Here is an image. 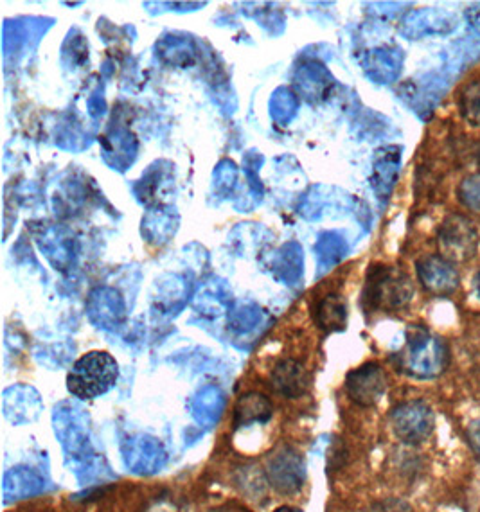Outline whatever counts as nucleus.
Returning <instances> with one entry per match:
<instances>
[{
    "label": "nucleus",
    "instance_id": "c85d7f7f",
    "mask_svg": "<svg viewBox=\"0 0 480 512\" xmlns=\"http://www.w3.org/2000/svg\"><path fill=\"white\" fill-rule=\"evenodd\" d=\"M459 112L466 123L480 128V80L464 87L459 96Z\"/></svg>",
    "mask_w": 480,
    "mask_h": 512
},
{
    "label": "nucleus",
    "instance_id": "9b49d317",
    "mask_svg": "<svg viewBox=\"0 0 480 512\" xmlns=\"http://www.w3.org/2000/svg\"><path fill=\"white\" fill-rule=\"evenodd\" d=\"M123 459L126 468L137 475H153L166 464V451L155 437L150 435H132L123 446Z\"/></svg>",
    "mask_w": 480,
    "mask_h": 512
},
{
    "label": "nucleus",
    "instance_id": "5701e85b",
    "mask_svg": "<svg viewBox=\"0 0 480 512\" xmlns=\"http://www.w3.org/2000/svg\"><path fill=\"white\" fill-rule=\"evenodd\" d=\"M157 56L168 65L186 69L196 62V49L186 36H164L157 42Z\"/></svg>",
    "mask_w": 480,
    "mask_h": 512
},
{
    "label": "nucleus",
    "instance_id": "ddd939ff",
    "mask_svg": "<svg viewBox=\"0 0 480 512\" xmlns=\"http://www.w3.org/2000/svg\"><path fill=\"white\" fill-rule=\"evenodd\" d=\"M44 410L38 390L29 385H13L2 394V412L9 423L27 424L36 421Z\"/></svg>",
    "mask_w": 480,
    "mask_h": 512
},
{
    "label": "nucleus",
    "instance_id": "1a4fd4ad",
    "mask_svg": "<svg viewBox=\"0 0 480 512\" xmlns=\"http://www.w3.org/2000/svg\"><path fill=\"white\" fill-rule=\"evenodd\" d=\"M87 317L98 329L117 331L126 322V306L121 293L110 286H98L87 299Z\"/></svg>",
    "mask_w": 480,
    "mask_h": 512
},
{
    "label": "nucleus",
    "instance_id": "c9c22d12",
    "mask_svg": "<svg viewBox=\"0 0 480 512\" xmlns=\"http://www.w3.org/2000/svg\"><path fill=\"white\" fill-rule=\"evenodd\" d=\"M274 512H303L301 509H297V507H290V505H283V507H279Z\"/></svg>",
    "mask_w": 480,
    "mask_h": 512
},
{
    "label": "nucleus",
    "instance_id": "a211bd4d",
    "mask_svg": "<svg viewBox=\"0 0 480 512\" xmlns=\"http://www.w3.org/2000/svg\"><path fill=\"white\" fill-rule=\"evenodd\" d=\"M270 272L279 283L295 286L304 275V250L297 241L285 243L270 259Z\"/></svg>",
    "mask_w": 480,
    "mask_h": 512
},
{
    "label": "nucleus",
    "instance_id": "f8f14e48",
    "mask_svg": "<svg viewBox=\"0 0 480 512\" xmlns=\"http://www.w3.org/2000/svg\"><path fill=\"white\" fill-rule=\"evenodd\" d=\"M36 245L56 270L65 272L74 265L76 239L71 230L58 227V225L44 227L36 234Z\"/></svg>",
    "mask_w": 480,
    "mask_h": 512
},
{
    "label": "nucleus",
    "instance_id": "39448f33",
    "mask_svg": "<svg viewBox=\"0 0 480 512\" xmlns=\"http://www.w3.org/2000/svg\"><path fill=\"white\" fill-rule=\"evenodd\" d=\"M391 426L394 435L407 446L428 441L436 430V414L421 399H412L392 408Z\"/></svg>",
    "mask_w": 480,
    "mask_h": 512
},
{
    "label": "nucleus",
    "instance_id": "c756f323",
    "mask_svg": "<svg viewBox=\"0 0 480 512\" xmlns=\"http://www.w3.org/2000/svg\"><path fill=\"white\" fill-rule=\"evenodd\" d=\"M457 198L466 211L480 216V173H472L461 180L457 186Z\"/></svg>",
    "mask_w": 480,
    "mask_h": 512
},
{
    "label": "nucleus",
    "instance_id": "a878e982",
    "mask_svg": "<svg viewBox=\"0 0 480 512\" xmlns=\"http://www.w3.org/2000/svg\"><path fill=\"white\" fill-rule=\"evenodd\" d=\"M268 108H270V117L274 123L279 126H288L299 112V98L294 90L279 87L274 90Z\"/></svg>",
    "mask_w": 480,
    "mask_h": 512
},
{
    "label": "nucleus",
    "instance_id": "412c9836",
    "mask_svg": "<svg viewBox=\"0 0 480 512\" xmlns=\"http://www.w3.org/2000/svg\"><path fill=\"white\" fill-rule=\"evenodd\" d=\"M272 403L259 392L243 394L234 407V426L245 428L250 424H263L272 417Z\"/></svg>",
    "mask_w": 480,
    "mask_h": 512
},
{
    "label": "nucleus",
    "instance_id": "7c9ffc66",
    "mask_svg": "<svg viewBox=\"0 0 480 512\" xmlns=\"http://www.w3.org/2000/svg\"><path fill=\"white\" fill-rule=\"evenodd\" d=\"M225 301H227V297L223 295L222 290L216 284H211V286H205L204 290L196 295L195 308L204 309V313L213 311L218 315L222 311Z\"/></svg>",
    "mask_w": 480,
    "mask_h": 512
},
{
    "label": "nucleus",
    "instance_id": "6ab92c4d",
    "mask_svg": "<svg viewBox=\"0 0 480 512\" xmlns=\"http://www.w3.org/2000/svg\"><path fill=\"white\" fill-rule=\"evenodd\" d=\"M45 489V480L36 471L27 468H13L4 475L2 495L6 502L24 500L40 495Z\"/></svg>",
    "mask_w": 480,
    "mask_h": 512
},
{
    "label": "nucleus",
    "instance_id": "393cba45",
    "mask_svg": "<svg viewBox=\"0 0 480 512\" xmlns=\"http://www.w3.org/2000/svg\"><path fill=\"white\" fill-rule=\"evenodd\" d=\"M261 318L263 309L254 302L238 301L229 306V329L238 335L254 331L259 326Z\"/></svg>",
    "mask_w": 480,
    "mask_h": 512
},
{
    "label": "nucleus",
    "instance_id": "b1692460",
    "mask_svg": "<svg viewBox=\"0 0 480 512\" xmlns=\"http://www.w3.org/2000/svg\"><path fill=\"white\" fill-rule=\"evenodd\" d=\"M346 241L337 232H322L315 243V257L319 263V274L338 265L346 256Z\"/></svg>",
    "mask_w": 480,
    "mask_h": 512
},
{
    "label": "nucleus",
    "instance_id": "20e7f679",
    "mask_svg": "<svg viewBox=\"0 0 480 512\" xmlns=\"http://www.w3.org/2000/svg\"><path fill=\"white\" fill-rule=\"evenodd\" d=\"M437 247L450 263H468L479 250V230L468 216L448 214L437 232Z\"/></svg>",
    "mask_w": 480,
    "mask_h": 512
},
{
    "label": "nucleus",
    "instance_id": "bb28decb",
    "mask_svg": "<svg viewBox=\"0 0 480 512\" xmlns=\"http://www.w3.org/2000/svg\"><path fill=\"white\" fill-rule=\"evenodd\" d=\"M160 166H162V162H157V164L150 166V169L146 171V175H143V178L135 184V198L141 204L150 205V207L153 204L159 205L157 204V200H159L157 196H159L162 182L166 180V169L160 168Z\"/></svg>",
    "mask_w": 480,
    "mask_h": 512
},
{
    "label": "nucleus",
    "instance_id": "72a5a7b5",
    "mask_svg": "<svg viewBox=\"0 0 480 512\" xmlns=\"http://www.w3.org/2000/svg\"><path fill=\"white\" fill-rule=\"evenodd\" d=\"M87 106H89V114L92 117H101V115L105 114V110H107L105 99H103V96H99V94L90 96Z\"/></svg>",
    "mask_w": 480,
    "mask_h": 512
},
{
    "label": "nucleus",
    "instance_id": "0eeeda50",
    "mask_svg": "<svg viewBox=\"0 0 480 512\" xmlns=\"http://www.w3.org/2000/svg\"><path fill=\"white\" fill-rule=\"evenodd\" d=\"M53 423L54 432L62 442L63 448L71 455L80 457L78 453L87 448L89 441V415L78 405L63 401L54 408Z\"/></svg>",
    "mask_w": 480,
    "mask_h": 512
},
{
    "label": "nucleus",
    "instance_id": "f3484780",
    "mask_svg": "<svg viewBox=\"0 0 480 512\" xmlns=\"http://www.w3.org/2000/svg\"><path fill=\"white\" fill-rule=\"evenodd\" d=\"M294 85L297 92L310 103H320L328 98L333 87V76L322 63L304 62L297 67L294 74Z\"/></svg>",
    "mask_w": 480,
    "mask_h": 512
},
{
    "label": "nucleus",
    "instance_id": "9d476101",
    "mask_svg": "<svg viewBox=\"0 0 480 512\" xmlns=\"http://www.w3.org/2000/svg\"><path fill=\"white\" fill-rule=\"evenodd\" d=\"M387 389L385 372L378 363H364L346 376V392L349 399L360 407H374L380 403Z\"/></svg>",
    "mask_w": 480,
    "mask_h": 512
},
{
    "label": "nucleus",
    "instance_id": "f257e3e1",
    "mask_svg": "<svg viewBox=\"0 0 480 512\" xmlns=\"http://www.w3.org/2000/svg\"><path fill=\"white\" fill-rule=\"evenodd\" d=\"M450 351L443 338L423 327H410L407 340L396 354V365L401 372L416 380H434L446 371Z\"/></svg>",
    "mask_w": 480,
    "mask_h": 512
},
{
    "label": "nucleus",
    "instance_id": "6e6552de",
    "mask_svg": "<svg viewBox=\"0 0 480 512\" xmlns=\"http://www.w3.org/2000/svg\"><path fill=\"white\" fill-rule=\"evenodd\" d=\"M416 274L421 286L436 297H448L461 286L459 270L455 268L454 263H450L439 254H428L418 259Z\"/></svg>",
    "mask_w": 480,
    "mask_h": 512
},
{
    "label": "nucleus",
    "instance_id": "4be33fe9",
    "mask_svg": "<svg viewBox=\"0 0 480 512\" xmlns=\"http://www.w3.org/2000/svg\"><path fill=\"white\" fill-rule=\"evenodd\" d=\"M315 322L326 333L344 331L347 324V302L338 293H329L317 302Z\"/></svg>",
    "mask_w": 480,
    "mask_h": 512
},
{
    "label": "nucleus",
    "instance_id": "cd10ccee",
    "mask_svg": "<svg viewBox=\"0 0 480 512\" xmlns=\"http://www.w3.org/2000/svg\"><path fill=\"white\" fill-rule=\"evenodd\" d=\"M238 182V168L232 160H222L213 173V195L225 200L232 195Z\"/></svg>",
    "mask_w": 480,
    "mask_h": 512
},
{
    "label": "nucleus",
    "instance_id": "7ed1b4c3",
    "mask_svg": "<svg viewBox=\"0 0 480 512\" xmlns=\"http://www.w3.org/2000/svg\"><path fill=\"white\" fill-rule=\"evenodd\" d=\"M414 284L409 275L394 266L374 265L365 279L362 302L369 311H396L409 306Z\"/></svg>",
    "mask_w": 480,
    "mask_h": 512
},
{
    "label": "nucleus",
    "instance_id": "f704fd0d",
    "mask_svg": "<svg viewBox=\"0 0 480 512\" xmlns=\"http://www.w3.org/2000/svg\"><path fill=\"white\" fill-rule=\"evenodd\" d=\"M473 290H475V295H477V299L480 301V270L473 277Z\"/></svg>",
    "mask_w": 480,
    "mask_h": 512
},
{
    "label": "nucleus",
    "instance_id": "4468645a",
    "mask_svg": "<svg viewBox=\"0 0 480 512\" xmlns=\"http://www.w3.org/2000/svg\"><path fill=\"white\" fill-rule=\"evenodd\" d=\"M101 155L108 166L116 171H126L137 159L139 144L134 133L125 126L110 128L101 139Z\"/></svg>",
    "mask_w": 480,
    "mask_h": 512
},
{
    "label": "nucleus",
    "instance_id": "f03ea898",
    "mask_svg": "<svg viewBox=\"0 0 480 512\" xmlns=\"http://www.w3.org/2000/svg\"><path fill=\"white\" fill-rule=\"evenodd\" d=\"M119 365L105 351H90L72 365L67 374V390L74 398L98 399L116 387Z\"/></svg>",
    "mask_w": 480,
    "mask_h": 512
},
{
    "label": "nucleus",
    "instance_id": "473e14b6",
    "mask_svg": "<svg viewBox=\"0 0 480 512\" xmlns=\"http://www.w3.org/2000/svg\"><path fill=\"white\" fill-rule=\"evenodd\" d=\"M466 437L468 442L472 446L473 453L477 455V459L480 460V419H475L470 423V426L466 428Z\"/></svg>",
    "mask_w": 480,
    "mask_h": 512
},
{
    "label": "nucleus",
    "instance_id": "aec40b11",
    "mask_svg": "<svg viewBox=\"0 0 480 512\" xmlns=\"http://www.w3.org/2000/svg\"><path fill=\"white\" fill-rule=\"evenodd\" d=\"M191 414L196 419V423L211 428L220 421L223 410H225V396L222 390L214 385H207L202 390H198L195 398L191 399Z\"/></svg>",
    "mask_w": 480,
    "mask_h": 512
},
{
    "label": "nucleus",
    "instance_id": "2eb2a0df",
    "mask_svg": "<svg viewBox=\"0 0 480 512\" xmlns=\"http://www.w3.org/2000/svg\"><path fill=\"white\" fill-rule=\"evenodd\" d=\"M272 389L286 399L303 398L310 389V374L301 362L294 358L279 360L270 374Z\"/></svg>",
    "mask_w": 480,
    "mask_h": 512
},
{
    "label": "nucleus",
    "instance_id": "423d86ee",
    "mask_svg": "<svg viewBox=\"0 0 480 512\" xmlns=\"http://www.w3.org/2000/svg\"><path fill=\"white\" fill-rule=\"evenodd\" d=\"M268 484L281 495H295L306 482V460L292 446H281L267 460Z\"/></svg>",
    "mask_w": 480,
    "mask_h": 512
},
{
    "label": "nucleus",
    "instance_id": "2f4dec72",
    "mask_svg": "<svg viewBox=\"0 0 480 512\" xmlns=\"http://www.w3.org/2000/svg\"><path fill=\"white\" fill-rule=\"evenodd\" d=\"M369 512H414L407 502H403L400 498H387L378 504L373 505V509Z\"/></svg>",
    "mask_w": 480,
    "mask_h": 512
},
{
    "label": "nucleus",
    "instance_id": "dca6fc26",
    "mask_svg": "<svg viewBox=\"0 0 480 512\" xmlns=\"http://www.w3.org/2000/svg\"><path fill=\"white\" fill-rule=\"evenodd\" d=\"M178 223L180 218L175 207L153 205L144 212L141 234L146 239V243H150L153 247H162L177 234Z\"/></svg>",
    "mask_w": 480,
    "mask_h": 512
}]
</instances>
